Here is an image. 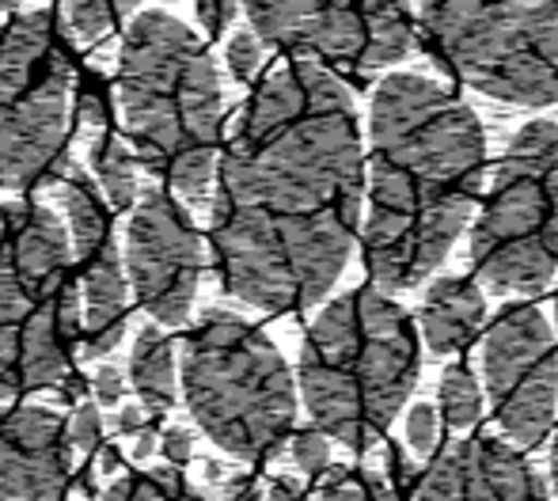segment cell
<instances>
[{
    "label": "cell",
    "mask_w": 558,
    "mask_h": 501,
    "mask_svg": "<svg viewBox=\"0 0 558 501\" xmlns=\"http://www.w3.org/2000/svg\"><path fill=\"white\" fill-rule=\"evenodd\" d=\"M418 323L376 285L327 304L296 362L312 426L357 456L373 449L418 383Z\"/></svg>",
    "instance_id": "obj_4"
},
{
    "label": "cell",
    "mask_w": 558,
    "mask_h": 501,
    "mask_svg": "<svg viewBox=\"0 0 558 501\" xmlns=\"http://www.w3.org/2000/svg\"><path fill=\"white\" fill-rule=\"evenodd\" d=\"M61 209H65L69 240L76 255V278L84 293V339L81 357H104L122 346L130 327V273L125 250L114 240V209L99 183L84 171L61 179Z\"/></svg>",
    "instance_id": "obj_12"
},
{
    "label": "cell",
    "mask_w": 558,
    "mask_h": 501,
    "mask_svg": "<svg viewBox=\"0 0 558 501\" xmlns=\"http://www.w3.org/2000/svg\"><path fill=\"white\" fill-rule=\"evenodd\" d=\"M160 456L168 460V467L183 472V464H191V456H194V437H191V429H179V426L163 429V437H160Z\"/></svg>",
    "instance_id": "obj_27"
},
{
    "label": "cell",
    "mask_w": 558,
    "mask_h": 501,
    "mask_svg": "<svg viewBox=\"0 0 558 501\" xmlns=\"http://www.w3.org/2000/svg\"><path fill=\"white\" fill-rule=\"evenodd\" d=\"M240 8L243 4H228V0H206V4H198V23L206 30V38H221L228 23L240 15Z\"/></svg>",
    "instance_id": "obj_28"
},
{
    "label": "cell",
    "mask_w": 558,
    "mask_h": 501,
    "mask_svg": "<svg viewBox=\"0 0 558 501\" xmlns=\"http://www.w3.org/2000/svg\"><path fill=\"white\" fill-rule=\"evenodd\" d=\"M96 501H206L183 472L175 467H153V472H133L114 479L107 490H99Z\"/></svg>",
    "instance_id": "obj_21"
},
{
    "label": "cell",
    "mask_w": 558,
    "mask_h": 501,
    "mask_svg": "<svg viewBox=\"0 0 558 501\" xmlns=\"http://www.w3.org/2000/svg\"><path fill=\"white\" fill-rule=\"evenodd\" d=\"M483 403H486L483 380L468 365H448L441 372V383H437V411H441L445 426L452 433L468 437L483 421Z\"/></svg>",
    "instance_id": "obj_20"
},
{
    "label": "cell",
    "mask_w": 558,
    "mask_h": 501,
    "mask_svg": "<svg viewBox=\"0 0 558 501\" xmlns=\"http://www.w3.org/2000/svg\"><path fill=\"white\" fill-rule=\"evenodd\" d=\"M148 426H153V421H148V411L141 403H122V406H118V418H114V433L118 437H141Z\"/></svg>",
    "instance_id": "obj_30"
},
{
    "label": "cell",
    "mask_w": 558,
    "mask_h": 501,
    "mask_svg": "<svg viewBox=\"0 0 558 501\" xmlns=\"http://www.w3.org/2000/svg\"><path fill=\"white\" fill-rule=\"evenodd\" d=\"M368 156L331 69L286 58L258 81L217 163L209 244L221 289L270 316L308 311L361 240Z\"/></svg>",
    "instance_id": "obj_1"
},
{
    "label": "cell",
    "mask_w": 558,
    "mask_h": 501,
    "mask_svg": "<svg viewBox=\"0 0 558 501\" xmlns=\"http://www.w3.org/2000/svg\"><path fill=\"white\" fill-rule=\"evenodd\" d=\"M76 58L65 15L20 12L0 27V191H38L69 175Z\"/></svg>",
    "instance_id": "obj_8"
},
{
    "label": "cell",
    "mask_w": 558,
    "mask_h": 501,
    "mask_svg": "<svg viewBox=\"0 0 558 501\" xmlns=\"http://www.w3.org/2000/svg\"><path fill=\"white\" fill-rule=\"evenodd\" d=\"M194 421L228 456L263 464L293 441L296 380L281 350L232 311H206L179 365Z\"/></svg>",
    "instance_id": "obj_6"
},
{
    "label": "cell",
    "mask_w": 558,
    "mask_h": 501,
    "mask_svg": "<svg viewBox=\"0 0 558 501\" xmlns=\"http://www.w3.org/2000/svg\"><path fill=\"white\" fill-rule=\"evenodd\" d=\"M84 339L69 224L35 201H0V403L61 388Z\"/></svg>",
    "instance_id": "obj_5"
},
{
    "label": "cell",
    "mask_w": 558,
    "mask_h": 501,
    "mask_svg": "<svg viewBox=\"0 0 558 501\" xmlns=\"http://www.w3.org/2000/svg\"><path fill=\"white\" fill-rule=\"evenodd\" d=\"M137 4H104V0H76V4H61V15H65V30L76 42H96L99 35L118 23V15L133 12Z\"/></svg>",
    "instance_id": "obj_22"
},
{
    "label": "cell",
    "mask_w": 558,
    "mask_h": 501,
    "mask_svg": "<svg viewBox=\"0 0 558 501\" xmlns=\"http://www.w3.org/2000/svg\"><path fill=\"white\" fill-rule=\"evenodd\" d=\"M471 266L494 293H539L558 273V125L513 133L471 224Z\"/></svg>",
    "instance_id": "obj_9"
},
{
    "label": "cell",
    "mask_w": 558,
    "mask_h": 501,
    "mask_svg": "<svg viewBox=\"0 0 558 501\" xmlns=\"http://www.w3.org/2000/svg\"><path fill=\"white\" fill-rule=\"evenodd\" d=\"M486 183L478 114L422 73H388L368 107L361 262L380 293L414 289L445 262Z\"/></svg>",
    "instance_id": "obj_2"
},
{
    "label": "cell",
    "mask_w": 558,
    "mask_h": 501,
    "mask_svg": "<svg viewBox=\"0 0 558 501\" xmlns=\"http://www.w3.org/2000/svg\"><path fill=\"white\" fill-rule=\"evenodd\" d=\"M225 501H266V494L251 475H235V479H228V487H225Z\"/></svg>",
    "instance_id": "obj_32"
},
{
    "label": "cell",
    "mask_w": 558,
    "mask_h": 501,
    "mask_svg": "<svg viewBox=\"0 0 558 501\" xmlns=\"http://www.w3.org/2000/svg\"><path fill=\"white\" fill-rule=\"evenodd\" d=\"M414 20L422 53L448 81L509 107L558 103L555 0H441Z\"/></svg>",
    "instance_id": "obj_7"
},
{
    "label": "cell",
    "mask_w": 558,
    "mask_h": 501,
    "mask_svg": "<svg viewBox=\"0 0 558 501\" xmlns=\"http://www.w3.org/2000/svg\"><path fill=\"white\" fill-rule=\"evenodd\" d=\"M411 487V467L399 449H388L384 472L365 467H331L327 479H319L316 501H407Z\"/></svg>",
    "instance_id": "obj_18"
},
{
    "label": "cell",
    "mask_w": 558,
    "mask_h": 501,
    "mask_svg": "<svg viewBox=\"0 0 558 501\" xmlns=\"http://www.w3.org/2000/svg\"><path fill=\"white\" fill-rule=\"evenodd\" d=\"M69 444L81 456L104 449V418H99V406L84 399L81 406H73V418H69Z\"/></svg>",
    "instance_id": "obj_26"
},
{
    "label": "cell",
    "mask_w": 558,
    "mask_h": 501,
    "mask_svg": "<svg viewBox=\"0 0 558 501\" xmlns=\"http://www.w3.org/2000/svg\"><path fill=\"white\" fill-rule=\"evenodd\" d=\"M414 501H551V494L513 444L468 433L445 441Z\"/></svg>",
    "instance_id": "obj_14"
},
{
    "label": "cell",
    "mask_w": 558,
    "mask_h": 501,
    "mask_svg": "<svg viewBox=\"0 0 558 501\" xmlns=\"http://www.w3.org/2000/svg\"><path fill=\"white\" fill-rule=\"evenodd\" d=\"M92 388H96V399L104 406H114L122 403L125 395V376L114 369V365H99L96 369V380H92Z\"/></svg>",
    "instance_id": "obj_29"
},
{
    "label": "cell",
    "mask_w": 558,
    "mask_h": 501,
    "mask_svg": "<svg viewBox=\"0 0 558 501\" xmlns=\"http://www.w3.org/2000/svg\"><path fill=\"white\" fill-rule=\"evenodd\" d=\"M88 163H92V179L99 183L104 198L111 201V209H130L137 206V168H133V148L122 145V137L104 125L96 130L88 148Z\"/></svg>",
    "instance_id": "obj_19"
},
{
    "label": "cell",
    "mask_w": 558,
    "mask_h": 501,
    "mask_svg": "<svg viewBox=\"0 0 558 501\" xmlns=\"http://www.w3.org/2000/svg\"><path fill=\"white\" fill-rule=\"evenodd\" d=\"M551 487L558 498V429H555V441H551Z\"/></svg>",
    "instance_id": "obj_35"
},
{
    "label": "cell",
    "mask_w": 558,
    "mask_h": 501,
    "mask_svg": "<svg viewBox=\"0 0 558 501\" xmlns=\"http://www.w3.org/2000/svg\"><path fill=\"white\" fill-rule=\"evenodd\" d=\"M130 383L137 391V399L145 403V411H171L175 406V350H171L168 334L160 327L145 323L137 331V342H133L130 354Z\"/></svg>",
    "instance_id": "obj_17"
},
{
    "label": "cell",
    "mask_w": 558,
    "mask_h": 501,
    "mask_svg": "<svg viewBox=\"0 0 558 501\" xmlns=\"http://www.w3.org/2000/svg\"><path fill=\"white\" fill-rule=\"evenodd\" d=\"M478 372L501 441L517 452L544 444L558 411V342L536 304H509L494 316L478 350Z\"/></svg>",
    "instance_id": "obj_11"
},
{
    "label": "cell",
    "mask_w": 558,
    "mask_h": 501,
    "mask_svg": "<svg viewBox=\"0 0 558 501\" xmlns=\"http://www.w3.org/2000/svg\"><path fill=\"white\" fill-rule=\"evenodd\" d=\"M258 42L289 58L316 61L357 84L373 81L418 46V20L403 4H316V0H255L243 4Z\"/></svg>",
    "instance_id": "obj_10"
},
{
    "label": "cell",
    "mask_w": 558,
    "mask_h": 501,
    "mask_svg": "<svg viewBox=\"0 0 558 501\" xmlns=\"http://www.w3.org/2000/svg\"><path fill=\"white\" fill-rule=\"evenodd\" d=\"M156 433H160V429L148 426L145 433L137 437V444H133V460H137V464H145V460L153 456L156 449H160V437H156Z\"/></svg>",
    "instance_id": "obj_33"
},
{
    "label": "cell",
    "mask_w": 558,
    "mask_h": 501,
    "mask_svg": "<svg viewBox=\"0 0 558 501\" xmlns=\"http://www.w3.org/2000/svg\"><path fill=\"white\" fill-rule=\"evenodd\" d=\"M441 429H445V418H441V411H437V403H414L411 411H407L403 437L418 460H437V452L445 449Z\"/></svg>",
    "instance_id": "obj_23"
},
{
    "label": "cell",
    "mask_w": 558,
    "mask_h": 501,
    "mask_svg": "<svg viewBox=\"0 0 558 501\" xmlns=\"http://www.w3.org/2000/svg\"><path fill=\"white\" fill-rule=\"evenodd\" d=\"M418 334L434 354H460L478 339L486 323V296L468 278H441L429 285L418 308Z\"/></svg>",
    "instance_id": "obj_16"
},
{
    "label": "cell",
    "mask_w": 558,
    "mask_h": 501,
    "mask_svg": "<svg viewBox=\"0 0 558 501\" xmlns=\"http://www.w3.org/2000/svg\"><path fill=\"white\" fill-rule=\"evenodd\" d=\"M125 273L137 304L160 327L191 319L202 281V236L168 191H145L125 229Z\"/></svg>",
    "instance_id": "obj_13"
},
{
    "label": "cell",
    "mask_w": 558,
    "mask_h": 501,
    "mask_svg": "<svg viewBox=\"0 0 558 501\" xmlns=\"http://www.w3.org/2000/svg\"><path fill=\"white\" fill-rule=\"evenodd\" d=\"M225 61H228V73H232V81L255 84L258 73H263V42H258L255 30H235V35L228 38Z\"/></svg>",
    "instance_id": "obj_25"
},
{
    "label": "cell",
    "mask_w": 558,
    "mask_h": 501,
    "mask_svg": "<svg viewBox=\"0 0 558 501\" xmlns=\"http://www.w3.org/2000/svg\"><path fill=\"white\" fill-rule=\"evenodd\" d=\"M99 472H104V475H111V479H114V475L118 472H122V452H118L114 449V444H104V449H99Z\"/></svg>",
    "instance_id": "obj_34"
},
{
    "label": "cell",
    "mask_w": 558,
    "mask_h": 501,
    "mask_svg": "<svg viewBox=\"0 0 558 501\" xmlns=\"http://www.w3.org/2000/svg\"><path fill=\"white\" fill-rule=\"evenodd\" d=\"M69 421L46 406H0V501H69Z\"/></svg>",
    "instance_id": "obj_15"
},
{
    "label": "cell",
    "mask_w": 558,
    "mask_h": 501,
    "mask_svg": "<svg viewBox=\"0 0 558 501\" xmlns=\"http://www.w3.org/2000/svg\"><path fill=\"white\" fill-rule=\"evenodd\" d=\"M555 327H558V293H555Z\"/></svg>",
    "instance_id": "obj_36"
},
{
    "label": "cell",
    "mask_w": 558,
    "mask_h": 501,
    "mask_svg": "<svg viewBox=\"0 0 558 501\" xmlns=\"http://www.w3.org/2000/svg\"><path fill=\"white\" fill-rule=\"evenodd\" d=\"M289 452H293V464L308 479H327V472H331V437L327 433H319L316 426L296 429L293 441H289Z\"/></svg>",
    "instance_id": "obj_24"
},
{
    "label": "cell",
    "mask_w": 558,
    "mask_h": 501,
    "mask_svg": "<svg viewBox=\"0 0 558 501\" xmlns=\"http://www.w3.org/2000/svg\"><path fill=\"white\" fill-rule=\"evenodd\" d=\"M118 111L133 156L202 206L217 186L225 96L202 38L171 12L133 15L118 53Z\"/></svg>",
    "instance_id": "obj_3"
},
{
    "label": "cell",
    "mask_w": 558,
    "mask_h": 501,
    "mask_svg": "<svg viewBox=\"0 0 558 501\" xmlns=\"http://www.w3.org/2000/svg\"><path fill=\"white\" fill-rule=\"evenodd\" d=\"M266 501H312V494L296 479H289V475H278V479H270Z\"/></svg>",
    "instance_id": "obj_31"
}]
</instances>
